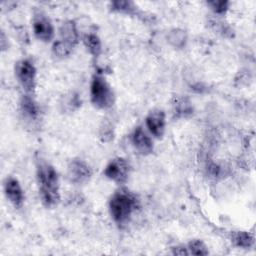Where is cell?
<instances>
[{"instance_id": "cell-18", "label": "cell", "mask_w": 256, "mask_h": 256, "mask_svg": "<svg viewBox=\"0 0 256 256\" xmlns=\"http://www.w3.org/2000/svg\"><path fill=\"white\" fill-rule=\"evenodd\" d=\"M208 5L211 7V9L215 13L223 14L227 11L229 2H227V1H210V2H208Z\"/></svg>"}, {"instance_id": "cell-15", "label": "cell", "mask_w": 256, "mask_h": 256, "mask_svg": "<svg viewBox=\"0 0 256 256\" xmlns=\"http://www.w3.org/2000/svg\"><path fill=\"white\" fill-rule=\"evenodd\" d=\"M188 249H189L190 253L193 255H207L208 254L206 245L200 240H193V241L189 242Z\"/></svg>"}, {"instance_id": "cell-13", "label": "cell", "mask_w": 256, "mask_h": 256, "mask_svg": "<svg viewBox=\"0 0 256 256\" xmlns=\"http://www.w3.org/2000/svg\"><path fill=\"white\" fill-rule=\"evenodd\" d=\"M232 240L236 246L242 247V248H249L254 243L253 235L246 231L235 232L232 236Z\"/></svg>"}, {"instance_id": "cell-4", "label": "cell", "mask_w": 256, "mask_h": 256, "mask_svg": "<svg viewBox=\"0 0 256 256\" xmlns=\"http://www.w3.org/2000/svg\"><path fill=\"white\" fill-rule=\"evenodd\" d=\"M16 77L27 93H32L35 88L36 69L33 63L28 59L20 60L15 65Z\"/></svg>"}, {"instance_id": "cell-17", "label": "cell", "mask_w": 256, "mask_h": 256, "mask_svg": "<svg viewBox=\"0 0 256 256\" xmlns=\"http://www.w3.org/2000/svg\"><path fill=\"white\" fill-rule=\"evenodd\" d=\"M174 107H175V112L182 116L192 112V107L190 105V102L185 98H180V99L176 100Z\"/></svg>"}, {"instance_id": "cell-10", "label": "cell", "mask_w": 256, "mask_h": 256, "mask_svg": "<svg viewBox=\"0 0 256 256\" xmlns=\"http://www.w3.org/2000/svg\"><path fill=\"white\" fill-rule=\"evenodd\" d=\"M132 143L135 148L143 155L150 154L153 151V143L150 137L141 127H137L132 134Z\"/></svg>"}, {"instance_id": "cell-3", "label": "cell", "mask_w": 256, "mask_h": 256, "mask_svg": "<svg viewBox=\"0 0 256 256\" xmlns=\"http://www.w3.org/2000/svg\"><path fill=\"white\" fill-rule=\"evenodd\" d=\"M90 95L93 105L97 108L106 109L113 105V91L107 81L101 76H95L93 78L91 83Z\"/></svg>"}, {"instance_id": "cell-9", "label": "cell", "mask_w": 256, "mask_h": 256, "mask_svg": "<svg viewBox=\"0 0 256 256\" xmlns=\"http://www.w3.org/2000/svg\"><path fill=\"white\" fill-rule=\"evenodd\" d=\"M4 190L7 199L15 206V207H21L24 202V194L23 190L15 178H7L4 184Z\"/></svg>"}, {"instance_id": "cell-8", "label": "cell", "mask_w": 256, "mask_h": 256, "mask_svg": "<svg viewBox=\"0 0 256 256\" xmlns=\"http://www.w3.org/2000/svg\"><path fill=\"white\" fill-rule=\"evenodd\" d=\"M165 113L162 110H153L146 117V126L157 138H161L165 132Z\"/></svg>"}, {"instance_id": "cell-2", "label": "cell", "mask_w": 256, "mask_h": 256, "mask_svg": "<svg viewBox=\"0 0 256 256\" xmlns=\"http://www.w3.org/2000/svg\"><path fill=\"white\" fill-rule=\"evenodd\" d=\"M110 213L117 224L126 223L137 207L136 197L127 189H121L111 197Z\"/></svg>"}, {"instance_id": "cell-16", "label": "cell", "mask_w": 256, "mask_h": 256, "mask_svg": "<svg viewBox=\"0 0 256 256\" xmlns=\"http://www.w3.org/2000/svg\"><path fill=\"white\" fill-rule=\"evenodd\" d=\"M72 48L73 47H71L70 45L64 43L61 40H58L53 45V52L58 57H65V56H68L70 54Z\"/></svg>"}, {"instance_id": "cell-1", "label": "cell", "mask_w": 256, "mask_h": 256, "mask_svg": "<svg viewBox=\"0 0 256 256\" xmlns=\"http://www.w3.org/2000/svg\"><path fill=\"white\" fill-rule=\"evenodd\" d=\"M37 179L43 203L46 206H55L60 195L58 175L54 167L48 163H40L37 167Z\"/></svg>"}, {"instance_id": "cell-5", "label": "cell", "mask_w": 256, "mask_h": 256, "mask_svg": "<svg viewBox=\"0 0 256 256\" xmlns=\"http://www.w3.org/2000/svg\"><path fill=\"white\" fill-rule=\"evenodd\" d=\"M104 174L110 180L122 184L126 182L129 175V164L123 158H115L106 166Z\"/></svg>"}, {"instance_id": "cell-19", "label": "cell", "mask_w": 256, "mask_h": 256, "mask_svg": "<svg viewBox=\"0 0 256 256\" xmlns=\"http://www.w3.org/2000/svg\"><path fill=\"white\" fill-rule=\"evenodd\" d=\"M131 5L132 3L127 1H115L112 3L113 9L118 11H126V12H128L131 9Z\"/></svg>"}, {"instance_id": "cell-7", "label": "cell", "mask_w": 256, "mask_h": 256, "mask_svg": "<svg viewBox=\"0 0 256 256\" xmlns=\"http://www.w3.org/2000/svg\"><path fill=\"white\" fill-rule=\"evenodd\" d=\"M91 174L89 166L81 160H73L68 167V175L73 183L82 184L90 178Z\"/></svg>"}, {"instance_id": "cell-11", "label": "cell", "mask_w": 256, "mask_h": 256, "mask_svg": "<svg viewBox=\"0 0 256 256\" xmlns=\"http://www.w3.org/2000/svg\"><path fill=\"white\" fill-rule=\"evenodd\" d=\"M60 34H61L60 40L70 45L71 47H73L78 41V33L76 30L75 24L72 21H67L62 24L60 29Z\"/></svg>"}, {"instance_id": "cell-12", "label": "cell", "mask_w": 256, "mask_h": 256, "mask_svg": "<svg viewBox=\"0 0 256 256\" xmlns=\"http://www.w3.org/2000/svg\"><path fill=\"white\" fill-rule=\"evenodd\" d=\"M20 106H21V111L24 114L25 117H28L30 119H36L38 116V107L36 105V103L34 102V100L28 96L25 95L22 97L21 102H20Z\"/></svg>"}, {"instance_id": "cell-14", "label": "cell", "mask_w": 256, "mask_h": 256, "mask_svg": "<svg viewBox=\"0 0 256 256\" xmlns=\"http://www.w3.org/2000/svg\"><path fill=\"white\" fill-rule=\"evenodd\" d=\"M84 44L89 50V52L94 55L98 56L101 52V42L97 35L95 34H88L84 37Z\"/></svg>"}, {"instance_id": "cell-6", "label": "cell", "mask_w": 256, "mask_h": 256, "mask_svg": "<svg viewBox=\"0 0 256 256\" xmlns=\"http://www.w3.org/2000/svg\"><path fill=\"white\" fill-rule=\"evenodd\" d=\"M33 31L35 36L44 42H49L54 37V28L50 19L41 12L33 17Z\"/></svg>"}]
</instances>
